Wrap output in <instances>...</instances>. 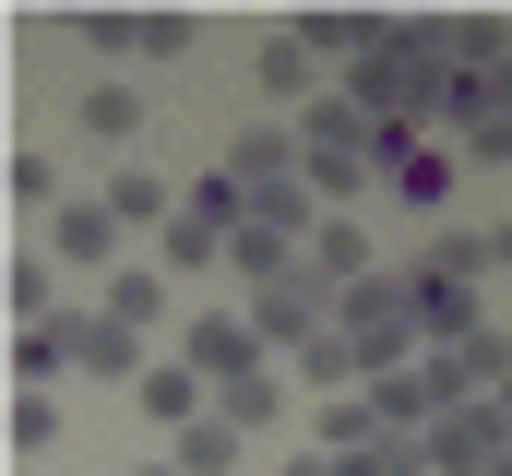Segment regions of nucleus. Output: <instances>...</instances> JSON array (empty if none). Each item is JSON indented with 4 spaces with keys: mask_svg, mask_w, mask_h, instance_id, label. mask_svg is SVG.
I'll return each instance as SVG.
<instances>
[]
</instances>
